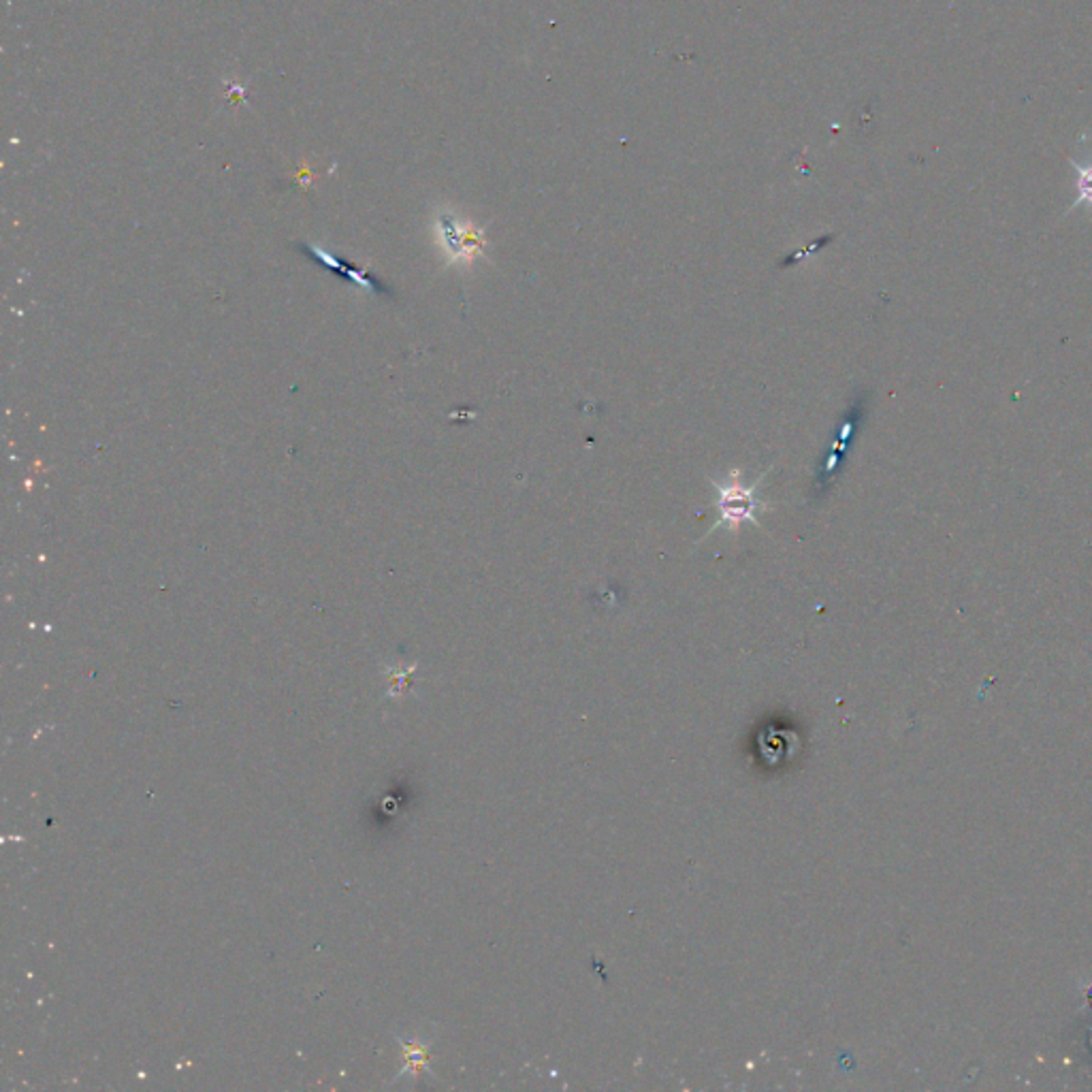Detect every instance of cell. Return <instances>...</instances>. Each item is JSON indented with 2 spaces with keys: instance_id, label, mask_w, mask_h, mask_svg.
Returning <instances> with one entry per match:
<instances>
[{
  "instance_id": "cell-1",
  "label": "cell",
  "mask_w": 1092,
  "mask_h": 1092,
  "mask_svg": "<svg viewBox=\"0 0 1092 1092\" xmlns=\"http://www.w3.org/2000/svg\"><path fill=\"white\" fill-rule=\"evenodd\" d=\"M711 482L717 487V493H720V499H717L720 521H717L711 527V532H715L717 527H726L728 532L737 534L745 521H752L754 525H760L756 510L758 508H767L764 504H760L758 497H756L762 478H758L754 485H745L743 472L741 470H730L724 482L715 480V478H711Z\"/></svg>"
},
{
  "instance_id": "cell-2",
  "label": "cell",
  "mask_w": 1092,
  "mask_h": 1092,
  "mask_svg": "<svg viewBox=\"0 0 1092 1092\" xmlns=\"http://www.w3.org/2000/svg\"><path fill=\"white\" fill-rule=\"evenodd\" d=\"M433 227L450 263L472 265L476 259L485 255V233L476 229L472 223L459 221L450 212H440L435 216Z\"/></svg>"
},
{
  "instance_id": "cell-3",
  "label": "cell",
  "mask_w": 1092,
  "mask_h": 1092,
  "mask_svg": "<svg viewBox=\"0 0 1092 1092\" xmlns=\"http://www.w3.org/2000/svg\"><path fill=\"white\" fill-rule=\"evenodd\" d=\"M299 250H301V253L309 255V257H311V259H314V261H318V263L322 265V268H326V270H331V272H335L337 275H344L346 279H352V284H356V286H361V288H367V290H371V292H376V294H386V292H388V288H386V286H382V284L378 282V279H373V277H369V275H367L365 272H356V270L352 268V265H350V263L335 259L333 255H329V253H326V250H322L320 246H311V244H299Z\"/></svg>"
},
{
  "instance_id": "cell-4",
  "label": "cell",
  "mask_w": 1092,
  "mask_h": 1092,
  "mask_svg": "<svg viewBox=\"0 0 1092 1092\" xmlns=\"http://www.w3.org/2000/svg\"><path fill=\"white\" fill-rule=\"evenodd\" d=\"M1069 163L1075 169V176H1078V182H1075V189H1078V199L1073 201V206H1071L1069 212H1073L1075 208H1082V206L1092 208V161L1082 165V163L1071 159Z\"/></svg>"
}]
</instances>
